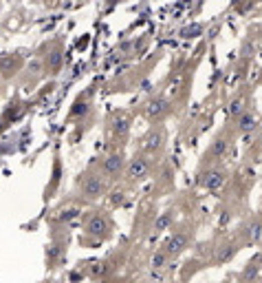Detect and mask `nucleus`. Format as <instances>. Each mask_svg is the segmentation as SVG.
Returning a JSON list of instances; mask_svg holds the SVG:
<instances>
[{
  "instance_id": "obj_20",
  "label": "nucleus",
  "mask_w": 262,
  "mask_h": 283,
  "mask_svg": "<svg viewBox=\"0 0 262 283\" xmlns=\"http://www.w3.org/2000/svg\"><path fill=\"white\" fill-rule=\"evenodd\" d=\"M40 71H42V60H33L31 65H29V73H33V76H38Z\"/></svg>"
},
{
  "instance_id": "obj_14",
  "label": "nucleus",
  "mask_w": 262,
  "mask_h": 283,
  "mask_svg": "<svg viewBox=\"0 0 262 283\" xmlns=\"http://www.w3.org/2000/svg\"><path fill=\"white\" fill-rule=\"evenodd\" d=\"M172 219H174V210L161 212L159 219L154 221V233H163V230H167V228L172 226Z\"/></svg>"
},
{
  "instance_id": "obj_13",
  "label": "nucleus",
  "mask_w": 262,
  "mask_h": 283,
  "mask_svg": "<svg viewBox=\"0 0 262 283\" xmlns=\"http://www.w3.org/2000/svg\"><path fill=\"white\" fill-rule=\"evenodd\" d=\"M113 129H115V133H117L119 137H124L126 133L130 131V118L124 115V113H119L117 118H115V122H113Z\"/></svg>"
},
{
  "instance_id": "obj_3",
  "label": "nucleus",
  "mask_w": 262,
  "mask_h": 283,
  "mask_svg": "<svg viewBox=\"0 0 262 283\" xmlns=\"http://www.w3.org/2000/svg\"><path fill=\"white\" fill-rule=\"evenodd\" d=\"M163 144H165V131H163L161 126H156V129H150L143 135L141 148L145 153H159L163 148Z\"/></svg>"
},
{
  "instance_id": "obj_21",
  "label": "nucleus",
  "mask_w": 262,
  "mask_h": 283,
  "mask_svg": "<svg viewBox=\"0 0 262 283\" xmlns=\"http://www.w3.org/2000/svg\"><path fill=\"white\" fill-rule=\"evenodd\" d=\"M57 255H60V248H57V246H51L49 250H46V259H49L51 263H53L55 259H57Z\"/></svg>"
},
{
  "instance_id": "obj_4",
  "label": "nucleus",
  "mask_w": 262,
  "mask_h": 283,
  "mask_svg": "<svg viewBox=\"0 0 262 283\" xmlns=\"http://www.w3.org/2000/svg\"><path fill=\"white\" fill-rule=\"evenodd\" d=\"M170 111H172V106H170V102H167L165 97H154V100H150L148 106H145V115H148V120H154V122L163 120Z\"/></svg>"
},
{
  "instance_id": "obj_10",
  "label": "nucleus",
  "mask_w": 262,
  "mask_h": 283,
  "mask_svg": "<svg viewBox=\"0 0 262 283\" xmlns=\"http://www.w3.org/2000/svg\"><path fill=\"white\" fill-rule=\"evenodd\" d=\"M62 65H64V53H62V49L60 47H55L51 53H46V58H44V67L49 69L51 73H60V69H62Z\"/></svg>"
},
{
  "instance_id": "obj_5",
  "label": "nucleus",
  "mask_w": 262,
  "mask_h": 283,
  "mask_svg": "<svg viewBox=\"0 0 262 283\" xmlns=\"http://www.w3.org/2000/svg\"><path fill=\"white\" fill-rule=\"evenodd\" d=\"M20 67H22V58L18 53L3 55V58H0V78H5V80L14 78L16 73L20 71Z\"/></svg>"
},
{
  "instance_id": "obj_19",
  "label": "nucleus",
  "mask_w": 262,
  "mask_h": 283,
  "mask_svg": "<svg viewBox=\"0 0 262 283\" xmlns=\"http://www.w3.org/2000/svg\"><path fill=\"white\" fill-rule=\"evenodd\" d=\"M255 272H258V265H255V261H253V263H249V268L242 272V279L244 281H251L253 276H255Z\"/></svg>"
},
{
  "instance_id": "obj_7",
  "label": "nucleus",
  "mask_w": 262,
  "mask_h": 283,
  "mask_svg": "<svg viewBox=\"0 0 262 283\" xmlns=\"http://www.w3.org/2000/svg\"><path fill=\"white\" fill-rule=\"evenodd\" d=\"M225 180H227V173L223 168H209L207 173H203L199 182H201V186L207 190H218L225 184Z\"/></svg>"
},
{
  "instance_id": "obj_9",
  "label": "nucleus",
  "mask_w": 262,
  "mask_h": 283,
  "mask_svg": "<svg viewBox=\"0 0 262 283\" xmlns=\"http://www.w3.org/2000/svg\"><path fill=\"white\" fill-rule=\"evenodd\" d=\"M108 221H106V217H102V215H93L89 219V223H86V233H89L91 237H97V239H102V237H106L108 235Z\"/></svg>"
},
{
  "instance_id": "obj_12",
  "label": "nucleus",
  "mask_w": 262,
  "mask_h": 283,
  "mask_svg": "<svg viewBox=\"0 0 262 283\" xmlns=\"http://www.w3.org/2000/svg\"><path fill=\"white\" fill-rule=\"evenodd\" d=\"M255 126H258V120H255V115L251 111H244L238 118V129H240V133H251V131H255Z\"/></svg>"
},
{
  "instance_id": "obj_2",
  "label": "nucleus",
  "mask_w": 262,
  "mask_h": 283,
  "mask_svg": "<svg viewBox=\"0 0 262 283\" xmlns=\"http://www.w3.org/2000/svg\"><path fill=\"white\" fill-rule=\"evenodd\" d=\"M148 173H150V161H148V157H143V155H135V157L126 164V175L130 177L132 182L145 180Z\"/></svg>"
},
{
  "instance_id": "obj_16",
  "label": "nucleus",
  "mask_w": 262,
  "mask_h": 283,
  "mask_svg": "<svg viewBox=\"0 0 262 283\" xmlns=\"http://www.w3.org/2000/svg\"><path fill=\"white\" fill-rule=\"evenodd\" d=\"M167 259H170V255H167L165 250H156L154 252V257H152V268L154 270H161V268H165V263H167Z\"/></svg>"
},
{
  "instance_id": "obj_1",
  "label": "nucleus",
  "mask_w": 262,
  "mask_h": 283,
  "mask_svg": "<svg viewBox=\"0 0 262 283\" xmlns=\"http://www.w3.org/2000/svg\"><path fill=\"white\" fill-rule=\"evenodd\" d=\"M79 190H81V197L84 199L95 201L106 193V182L102 180V175H86L79 184Z\"/></svg>"
},
{
  "instance_id": "obj_11",
  "label": "nucleus",
  "mask_w": 262,
  "mask_h": 283,
  "mask_svg": "<svg viewBox=\"0 0 262 283\" xmlns=\"http://www.w3.org/2000/svg\"><path fill=\"white\" fill-rule=\"evenodd\" d=\"M227 151H229V140H227V137H218V140L212 142L207 155H209V157H214V159H220V157H225Z\"/></svg>"
},
{
  "instance_id": "obj_6",
  "label": "nucleus",
  "mask_w": 262,
  "mask_h": 283,
  "mask_svg": "<svg viewBox=\"0 0 262 283\" xmlns=\"http://www.w3.org/2000/svg\"><path fill=\"white\" fill-rule=\"evenodd\" d=\"M188 246H190V235L188 233H174L170 239L163 244V250H165L170 257H177V255H181Z\"/></svg>"
},
{
  "instance_id": "obj_15",
  "label": "nucleus",
  "mask_w": 262,
  "mask_h": 283,
  "mask_svg": "<svg viewBox=\"0 0 262 283\" xmlns=\"http://www.w3.org/2000/svg\"><path fill=\"white\" fill-rule=\"evenodd\" d=\"M260 235H262V223H258V221H251L247 226V230H244V239H247V241L260 239Z\"/></svg>"
},
{
  "instance_id": "obj_8",
  "label": "nucleus",
  "mask_w": 262,
  "mask_h": 283,
  "mask_svg": "<svg viewBox=\"0 0 262 283\" xmlns=\"http://www.w3.org/2000/svg\"><path fill=\"white\" fill-rule=\"evenodd\" d=\"M124 168H126V161H124V155L121 153H113V155H108V157L102 161V173L104 175H108V177L119 175Z\"/></svg>"
},
{
  "instance_id": "obj_18",
  "label": "nucleus",
  "mask_w": 262,
  "mask_h": 283,
  "mask_svg": "<svg viewBox=\"0 0 262 283\" xmlns=\"http://www.w3.org/2000/svg\"><path fill=\"white\" fill-rule=\"evenodd\" d=\"M203 31V27L201 25H194V27H188V29H183V38H196V33H201Z\"/></svg>"
},
{
  "instance_id": "obj_17",
  "label": "nucleus",
  "mask_w": 262,
  "mask_h": 283,
  "mask_svg": "<svg viewBox=\"0 0 262 283\" xmlns=\"http://www.w3.org/2000/svg\"><path fill=\"white\" fill-rule=\"evenodd\" d=\"M244 111H247V108H244V100H242V97H238V100H234L229 104V113L236 115V118H240Z\"/></svg>"
}]
</instances>
